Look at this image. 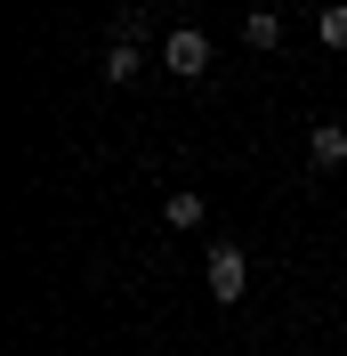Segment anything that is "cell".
<instances>
[{"mask_svg":"<svg viewBox=\"0 0 347 356\" xmlns=\"http://www.w3.org/2000/svg\"><path fill=\"white\" fill-rule=\"evenodd\" d=\"M162 65H170V81H202L210 73V33L202 24H170L162 33Z\"/></svg>","mask_w":347,"mask_h":356,"instance_id":"6da1fadb","label":"cell"},{"mask_svg":"<svg viewBox=\"0 0 347 356\" xmlns=\"http://www.w3.org/2000/svg\"><path fill=\"white\" fill-rule=\"evenodd\" d=\"M202 284H210L218 308H235L242 291H251V259H242V243H210V259H202Z\"/></svg>","mask_w":347,"mask_h":356,"instance_id":"7a4b0ae2","label":"cell"},{"mask_svg":"<svg viewBox=\"0 0 347 356\" xmlns=\"http://www.w3.org/2000/svg\"><path fill=\"white\" fill-rule=\"evenodd\" d=\"M137 33H146V24L130 17L121 33H113V49H105V81H113V89H130V81H137V65H146V49H137Z\"/></svg>","mask_w":347,"mask_h":356,"instance_id":"3957f363","label":"cell"},{"mask_svg":"<svg viewBox=\"0 0 347 356\" xmlns=\"http://www.w3.org/2000/svg\"><path fill=\"white\" fill-rule=\"evenodd\" d=\"M307 162L315 170H347V122H315L307 130Z\"/></svg>","mask_w":347,"mask_h":356,"instance_id":"277c9868","label":"cell"},{"mask_svg":"<svg viewBox=\"0 0 347 356\" xmlns=\"http://www.w3.org/2000/svg\"><path fill=\"white\" fill-rule=\"evenodd\" d=\"M162 219H170V227H178V235H194V227H202V219H210V202H202V195H194V186H178V195H170V202H162Z\"/></svg>","mask_w":347,"mask_h":356,"instance_id":"5b68a950","label":"cell"},{"mask_svg":"<svg viewBox=\"0 0 347 356\" xmlns=\"http://www.w3.org/2000/svg\"><path fill=\"white\" fill-rule=\"evenodd\" d=\"M242 41L251 49H282V17L275 8H251V17H242Z\"/></svg>","mask_w":347,"mask_h":356,"instance_id":"8992f818","label":"cell"},{"mask_svg":"<svg viewBox=\"0 0 347 356\" xmlns=\"http://www.w3.org/2000/svg\"><path fill=\"white\" fill-rule=\"evenodd\" d=\"M315 41H323V49H347V0H323V17H315Z\"/></svg>","mask_w":347,"mask_h":356,"instance_id":"52a82bcc","label":"cell"}]
</instances>
